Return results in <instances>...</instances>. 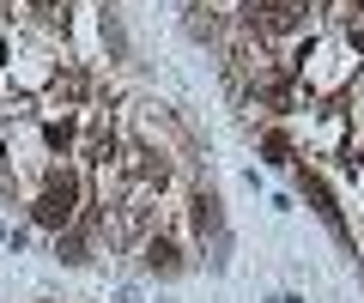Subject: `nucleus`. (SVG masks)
<instances>
[{"label":"nucleus","mask_w":364,"mask_h":303,"mask_svg":"<svg viewBox=\"0 0 364 303\" xmlns=\"http://www.w3.org/2000/svg\"><path fill=\"white\" fill-rule=\"evenodd\" d=\"M298 188H304V194H310V206H316V219H322L328 231H334V237H346V243H352V231H346V219H340V194H334V188H328V176L316 170V164H298Z\"/></svg>","instance_id":"nucleus-3"},{"label":"nucleus","mask_w":364,"mask_h":303,"mask_svg":"<svg viewBox=\"0 0 364 303\" xmlns=\"http://www.w3.org/2000/svg\"><path fill=\"white\" fill-rule=\"evenodd\" d=\"M91 249H97V231H91L85 219L67 224V231H55V261H61V267H85Z\"/></svg>","instance_id":"nucleus-4"},{"label":"nucleus","mask_w":364,"mask_h":303,"mask_svg":"<svg viewBox=\"0 0 364 303\" xmlns=\"http://www.w3.org/2000/svg\"><path fill=\"white\" fill-rule=\"evenodd\" d=\"M85 206H91V182H85V170H79L73 158L67 164H43L37 170V182H31V194H25V212H31V224L37 231H67V224H79L85 219Z\"/></svg>","instance_id":"nucleus-1"},{"label":"nucleus","mask_w":364,"mask_h":303,"mask_svg":"<svg viewBox=\"0 0 364 303\" xmlns=\"http://www.w3.org/2000/svg\"><path fill=\"white\" fill-rule=\"evenodd\" d=\"M195 243L182 237V231H152V237H140V267L152 279H182L188 267H195Z\"/></svg>","instance_id":"nucleus-2"},{"label":"nucleus","mask_w":364,"mask_h":303,"mask_svg":"<svg viewBox=\"0 0 364 303\" xmlns=\"http://www.w3.org/2000/svg\"><path fill=\"white\" fill-rule=\"evenodd\" d=\"M255 152H261L267 164H279V170H286V164H298V145H291L286 128H261V133H255Z\"/></svg>","instance_id":"nucleus-5"}]
</instances>
